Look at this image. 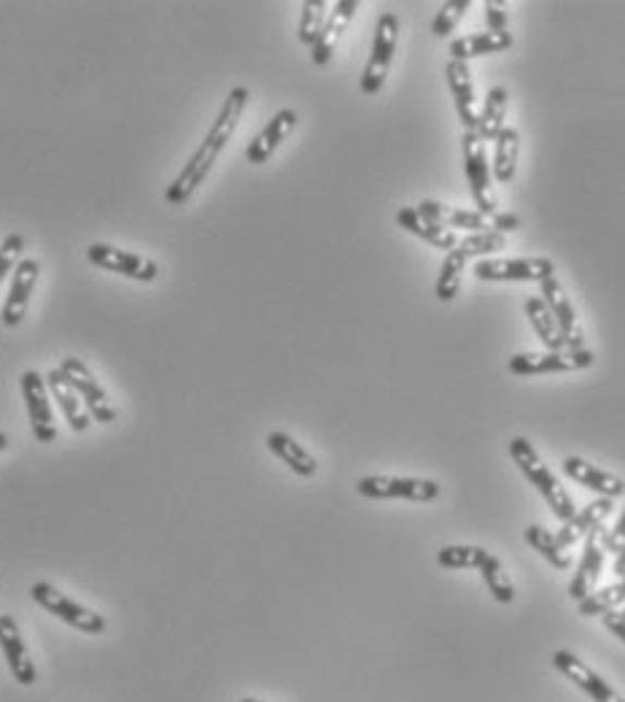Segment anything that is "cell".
Segmentation results:
<instances>
[{
    "label": "cell",
    "mask_w": 625,
    "mask_h": 702,
    "mask_svg": "<svg viewBox=\"0 0 625 702\" xmlns=\"http://www.w3.org/2000/svg\"><path fill=\"white\" fill-rule=\"evenodd\" d=\"M510 457H513V462L518 465L520 473L531 481L534 489L544 497V503L553 508L555 519L569 522L574 513H577V506H574L569 492H566L564 486H561V481L555 479L553 470L544 465V460L539 457V451L534 449L531 440L523 438V435L510 440Z\"/></svg>",
    "instance_id": "1"
},
{
    "label": "cell",
    "mask_w": 625,
    "mask_h": 702,
    "mask_svg": "<svg viewBox=\"0 0 625 702\" xmlns=\"http://www.w3.org/2000/svg\"><path fill=\"white\" fill-rule=\"evenodd\" d=\"M462 152H464V168H467L471 201H475L477 206L475 211L482 214L486 219L493 217V214H499V206H497V195H493L491 162H488L486 141H482L477 133H467V130H464Z\"/></svg>",
    "instance_id": "2"
},
{
    "label": "cell",
    "mask_w": 625,
    "mask_h": 702,
    "mask_svg": "<svg viewBox=\"0 0 625 702\" xmlns=\"http://www.w3.org/2000/svg\"><path fill=\"white\" fill-rule=\"evenodd\" d=\"M396 41H400V16L385 11V14L378 16V25H375V41L372 52H369L367 68L361 73V93L365 95H378L383 89L385 76H389L391 60H394Z\"/></svg>",
    "instance_id": "3"
},
{
    "label": "cell",
    "mask_w": 625,
    "mask_h": 702,
    "mask_svg": "<svg viewBox=\"0 0 625 702\" xmlns=\"http://www.w3.org/2000/svg\"><path fill=\"white\" fill-rule=\"evenodd\" d=\"M30 597L36 600L44 610H49V614L57 616V619L65 621L68 627H73V630L87 632V636H103L106 632L108 625H106L103 616L95 614V610H89V608H84L82 603L71 600L68 594H62L60 589L47 584V581H38V584H33Z\"/></svg>",
    "instance_id": "4"
},
{
    "label": "cell",
    "mask_w": 625,
    "mask_h": 702,
    "mask_svg": "<svg viewBox=\"0 0 625 702\" xmlns=\"http://www.w3.org/2000/svg\"><path fill=\"white\" fill-rule=\"evenodd\" d=\"M356 492L369 500H410L431 503L440 497L442 486L431 479H405V475H365Z\"/></svg>",
    "instance_id": "5"
},
{
    "label": "cell",
    "mask_w": 625,
    "mask_h": 702,
    "mask_svg": "<svg viewBox=\"0 0 625 702\" xmlns=\"http://www.w3.org/2000/svg\"><path fill=\"white\" fill-rule=\"evenodd\" d=\"M471 274L480 281H544L555 276V265L548 257H486L477 259Z\"/></svg>",
    "instance_id": "6"
},
{
    "label": "cell",
    "mask_w": 625,
    "mask_h": 702,
    "mask_svg": "<svg viewBox=\"0 0 625 702\" xmlns=\"http://www.w3.org/2000/svg\"><path fill=\"white\" fill-rule=\"evenodd\" d=\"M596 362L593 351L583 349H564V351H542V354H515L510 356V373L515 376H539V373H572L585 371Z\"/></svg>",
    "instance_id": "7"
},
{
    "label": "cell",
    "mask_w": 625,
    "mask_h": 702,
    "mask_svg": "<svg viewBox=\"0 0 625 702\" xmlns=\"http://www.w3.org/2000/svg\"><path fill=\"white\" fill-rule=\"evenodd\" d=\"M60 371H62V376L71 382V387L76 389L78 398H82V403H84V409L89 411V416H93L95 422L111 424L113 419H117V409H113L111 400H108L106 389L100 387L98 378L93 376V371H89V367L84 365L78 356H65V360L60 362Z\"/></svg>",
    "instance_id": "8"
},
{
    "label": "cell",
    "mask_w": 625,
    "mask_h": 702,
    "mask_svg": "<svg viewBox=\"0 0 625 702\" xmlns=\"http://www.w3.org/2000/svg\"><path fill=\"white\" fill-rule=\"evenodd\" d=\"M22 398H25L27 416H30L33 438L38 444H54L57 427H54V413H52V395H49L47 378L38 371L22 373Z\"/></svg>",
    "instance_id": "9"
},
{
    "label": "cell",
    "mask_w": 625,
    "mask_h": 702,
    "mask_svg": "<svg viewBox=\"0 0 625 702\" xmlns=\"http://www.w3.org/2000/svg\"><path fill=\"white\" fill-rule=\"evenodd\" d=\"M87 259L98 268L111 270V274L127 276L135 281H155L159 276V268L155 259L144 257V254L124 252V249L108 246V243H93L87 249Z\"/></svg>",
    "instance_id": "10"
},
{
    "label": "cell",
    "mask_w": 625,
    "mask_h": 702,
    "mask_svg": "<svg viewBox=\"0 0 625 702\" xmlns=\"http://www.w3.org/2000/svg\"><path fill=\"white\" fill-rule=\"evenodd\" d=\"M539 298L544 300V305L550 308V314L559 322L561 338H564L566 349H583L585 347V332L579 325V316L574 311L569 294H566L564 285L559 281V276H548L544 281H539Z\"/></svg>",
    "instance_id": "11"
},
{
    "label": "cell",
    "mask_w": 625,
    "mask_h": 702,
    "mask_svg": "<svg viewBox=\"0 0 625 702\" xmlns=\"http://www.w3.org/2000/svg\"><path fill=\"white\" fill-rule=\"evenodd\" d=\"M553 667L561 673V676L569 678L574 687L583 689V692L588 694V698L593 702H625L621 694H617L615 689H612L610 683L599 676V673L590 670V667L585 665L583 659H577L572 651H564V649L555 651Z\"/></svg>",
    "instance_id": "12"
},
{
    "label": "cell",
    "mask_w": 625,
    "mask_h": 702,
    "mask_svg": "<svg viewBox=\"0 0 625 702\" xmlns=\"http://www.w3.org/2000/svg\"><path fill=\"white\" fill-rule=\"evenodd\" d=\"M38 274H41V265L33 257H22V263L16 265L14 279H11V292L5 298L3 311H0V319H3L5 327H20L22 319L27 314V305H30L33 290H36Z\"/></svg>",
    "instance_id": "13"
},
{
    "label": "cell",
    "mask_w": 625,
    "mask_h": 702,
    "mask_svg": "<svg viewBox=\"0 0 625 702\" xmlns=\"http://www.w3.org/2000/svg\"><path fill=\"white\" fill-rule=\"evenodd\" d=\"M0 651L5 656V665H9L11 676L16 678V683L22 687H33L38 678L36 665H33L30 654H27V645L22 641V632L16 627L14 616L0 614Z\"/></svg>",
    "instance_id": "14"
},
{
    "label": "cell",
    "mask_w": 625,
    "mask_h": 702,
    "mask_svg": "<svg viewBox=\"0 0 625 702\" xmlns=\"http://www.w3.org/2000/svg\"><path fill=\"white\" fill-rule=\"evenodd\" d=\"M604 546H601V526H596L588 537H585V552L583 559L577 565V573H574L569 584V597L574 603L585 600L588 594L596 592V584L601 579V568H604Z\"/></svg>",
    "instance_id": "15"
},
{
    "label": "cell",
    "mask_w": 625,
    "mask_h": 702,
    "mask_svg": "<svg viewBox=\"0 0 625 702\" xmlns=\"http://www.w3.org/2000/svg\"><path fill=\"white\" fill-rule=\"evenodd\" d=\"M297 111L292 109H281L270 122L265 124V130L246 146V160L252 166H265L272 155H275L278 146L292 135V130L297 128Z\"/></svg>",
    "instance_id": "16"
},
{
    "label": "cell",
    "mask_w": 625,
    "mask_h": 702,
    "mask_svg": "<svg viewBox=\"0 0 625 702\" xmlns=\"http://www.w3.org/2000/svg\"><path fill=\"white\" fill-rule=\"evenodd\" d=\"M445 78H448V87H451L453 104H456V114H458V119H462L464 130H467V133H475L477 98H475V84H471L469 62H458V60L448 62Z\"/></svg>",
    "instance_id": "17"
},
{
    "label": "cell",
    "mask_w": 625,
    "mask_h": 702,
    "mask_svg": "<svg viewBox=\"0 0 625 702\" xmlns=\"http://www.w3.org/2000/svg\"><path fill=\"white\" fill-rule=\"evenodd\" d=\"M356 9H359V0H338V3L332 5L327 25H323L321 38H318L316 47H312V62H316V65H327V62L332 60L340 38H343V33L348 31L351 20L356 16Z\"/></svg>",
    "instance_id": "18"
},
{
    "label": "cell",
    "mask_w": 625,
    "mask_h": 702,
    "mask_svg": "<svg viewBox=\"0 0 625 702\" xmlns=\"http://www.w3.org/2000/svg\"><path fill=\"white\" fill-rule=\"evenodd\" d=\"M561 468H564V473L569 475L572 481H577V484L599 492L601 497H610V500H615V497L625 495L623 479H617L615 473H606V470L590 465V462L583 460V457H566V460L561 462Z\"/></svg>",
    "instance_id": "19"
},
{
    "label": "cell",
    "mask_w": 625,
    "mask_h": 702,
    "mask_svg": "<svg viewBox=\"0 0 625 702\" xmlns=\"http://www.w3.org/2000/svg\"><path fill=\"white\" fill-rule=\"evenodd\" d=\"M47 387H49V395H52L54 403L60 406V411H62V416H65V422L71 424L73 433H84V429L89 427V422H93V416H89V411L84 409L82 398H78L76 389L71 387V382H68V378L62 376L60 367L49 371Z\"/></svg>",
    "instance_id": "20"
},
{
    "label": "cell",
    "mask_w": 625,
    "mask_h": 702,
    "mask_svg": "<svg viewBox=\"0 0 625 702\" xmlns=\"http://www.w3.org/2000/svg\"><path fill=\"white\" fill-rule=\"evenodd\" d=\"M612 500L610 497H599V500L588 503V506L583 508V511H577L569 522L561 524V530L555 532V541L561 543L564 548L574 546V543H579L583 537H588L590 532L596 530V526L604 524V519L612 513Z\"/></svg>",
    "instance_id": "21"
},
{
    "label": "cell",
    "mask_w": 625,
    "mask_h": 702,
    "mask_svg": "<svg viewBox=\"0 0 625 702\" xmlns=\"http://www.w3.org/2000/svg\"><path fill=\"white\" fill-rule=\"evenodd\" d=\"M418 211L445 230L458 228V230H469V233H486V230H491L488 228V219L482 217V214L464 211V208H456V206H445V203L440 201H420Z\"/></svg>",
    "instance_id": "22"
},
{
    "label": "cell",
    "mask_w": 625,
    "mask_h": 702,
    "mask_svg": "<svg viewBox=\"0 0 625 702\" xmlns=\"http://www.w3.org/2000/svg\"><path fill=\"white\" fill-rule=\"evenodd\" d=\"M513 33H471V36L451 41V60L469 62L475 58H486V55H499L513 47Z\"/></svg>",
    "instance_id": "23"
},
{
    "label": "cell",
    "mask_w": 625,
    "mask_h": 702,
    "mask_svg": "<svg viewBox=\"0 0 625 702\" xmlns=\"http://www.w3.org/2000/svg\"><path fill=\"white\" fill-rule=\"evenodd\" d=\"M396 222H400L402 230H407V233H413L434 249H445V252H451V249L458 243L453 230H445L440 228V225H434L431 219H426L418 208H410V206L400 208V211H396Z\"/></svg>",
    "instance_id": "24"
},
{
    "label": "cell",
    "mask_w": 625,
    "mask_h": 702,
    "mask_svg": "<svg viewBox=\"0 0 625 702\" xmlns=\"http://www.w3.org/2000/svg\"><path fill=\"white\" fill-rule=\"evenodd\" d=\"M267 449H270L272 455H275L278 460H281L289 470H294L297 475H303V479H310V475H316L318 460L310 455L308 449H305L303 444H297V440H294L292 435L270 433V435H267Z\"/></svg>",
    "instance_id": "25"
},
{
    "label": "cell",
    "mask_w": 625,
    "mask_h": 702,
    "mask_svg": "<svg viewBox=\"0 0 625 702\" xmlns=\"http://www.w3.org/2000/svg\"><path fill=\"white\" fill-rule=\"evenodd\" d=\"M507 106H510V95L504 87H491L486 95V104H482V111L477 114V128L475 133L480 135L482 141H497L499 133H502L507 124Z\"/></svg>",
    "instance_id": "26"
},
{
    "label": "cell",
    "mask_w": 625,
    "mask_h": 702,
    "mask_svg": "<svg viewBox=\"0 0 625 702\" xmlns=\"http://www.w3.org/2000/svg\"><path fill=\"white\" fill-rule=\"evenodd\" d=\"M523 311H526L528 322H531L534 332H537V338L542 341L544 349L548 351H564L566 349L564 338H561V330H559V322H555V316L550 314V308L544 305L542 298H537V294L526 298Z\"/></svg>",
    "instance_id": "27"
},
{
    "label": "cell",
    "mask_w": 625,
    "mask_h": 702,
    "mask_svg": "<svg viewBox=\"0 0 625 702\" xmlns=\"http://www.w3.org/2000/svg\"><path fill=\"white\" fill-rule=\"evenodd\" d=\"M518 155H520V133L515 128H504L497 138V152H493L491 175L499 184H510L518 171Z\"/></svg>",
    "instance_id": "28"
},
{
    "label": "cell",
    "mask_w": 625,
    "mask_h": 702,
    "mask_svg": "<svg viewBox=\"0 0 625 702\" xmlns=\"http://www.w3.org/2000/svg\"><path fill=\"white\" fill-rule=\"evenodd\" d=\"M467 263H469V254L456 243V246L445 254V259H442L440 265V276H437V285H434L437 300H442V303L456 300L458 290H462V274L464 268H467Z\"/></svg>",
    "instance_id": "29"
},
{
    "label": "cell",
    "mask_w": 625,
    "mask_h": 702,
    "mask_svg": "<svg viewBox=\"0 0 625 702\" xmlns=\"http://www.w3.org/2000/svg\"><path fill=\"white\" fill-rule=\"evenodd\" d=\"M523 535H526L528 546H531L534 552L542 554V557L548 559L555 570L572 568V557L566 554V548L555 541L553 532H548L544 526H539V524H531V526H526V532H523Z\"/></svg>",
    "instance_id": "30"
},
{
    "label": "cell",
    "mask_w": 625,
    "mask_h": 702,
    "mask_svg": "<svg viewBox=\"0 0 625 702\" xmlns=\"http://www.w3.org/2000/svg\"><path fill=\"white\" fill-rule=\"evenodd\" d=\"M329 9H332V5H329L327 0H308V3H303V14H299L297 27L299 44H305V47L310 49L316 47V41L323 33V25H327L329 20Z\"/></svg>",
    "instance_id": "31"
},
{
    "label": "cell",
    "mask_w": 625,
    "mask_h": 702,
    "mask_svg": "<svg viewBox=\"0 0 625 702\" xmlns=\"http://www.w3.org/2000/svg\"><path fill=\"white\" fill-rule=\"evenodd\" d=\"M480 573H482V581H486L488 592H491V597L497 600V603L502 605H510L515 600V584L510 581L507 570H504L502 559L493 557V554H488L486 562L480 565Z\"/></svg>",
    "instance_id": "32"
},
{
    "label": "cell",
    "mask_w": 625,
    "mask_h": 702,
    "mask_svg": "<svg viewBox=\"0 0 625 702\" xmlns=\"http://www.w3.org/2000/svg\"><path fill=\"white\" fill-rule=\"evenodd\" d=\"M488 554L491 552L482 546H442L440 552H437V565L445 570H480V565L486 562Z\"/></svg>",
    "instance_id": "33"
},
{
    "label": "cell",
    "mask_w": 625,
    "mask_h": 702,
    "mask_svg": "<svg viewBox=\"0 0 625 702\" xmlns=\"http://www.w3.org/2000/svg\"><path fill=\"white\" fill-rule=\"evenodd\" d=\"M577 605L583 616H604L610 614V610L621 608V605H625V579L617 581V584L588 594V597L579 600Z\"/></svg>",
    "instance_id": "34"
},
{
    "label": "cell",
    "mask_w": 625,
    "mask_h": 702,
    "mask_svg": "<svg viewBox=\"0 0 625 702\" xmlns=\"http://www.w3.org/2000/svg\"><path fill=\"white\" fill-rule=\"evenodd\" d=\"M469 0H448V3L440 5V11H437L434 22H431V33H434V38H448L453 31L458 27V22L464 20V14L469 11Z\"/></svg>",
    "instance_id": "35"
},
{
    "label": "cell",
    "mask_w": 625,
    "mask_h": 702,
    "mask_svg": "<svg viewBox=\"0 0 625 702\" xmlns=\"http://www.w3.org/2000/svg\"><path fill=\"white\" fill-rule=\"evenodd\" d=\"M504 243H507L504 241V235L493 233V230H486V233H469L467 238H462V241H458V246L469 254V259L471 257L486 259V257H491V254L502 252Z\"/></svg>",
    "instance_id": "36"
},
{
    "label": "cell",
    "mask_w": 625,
    "mask_h": 702,
    "mask_svg": "<svg viewBox=\"0 0 625 702\" xmlns=\"http://www.w3.org/2000/svg\"><path fill=\"white\" fill-rule=\"evenodd\" d=\"M22 249H25V238L20 233H9L3 238V243H0V285L22 263Z\"/></svg>",
    "instance_id": "37"
},
{
    "label": "cell",
    "mask_w": 625,
    "mask_h": 702,
    "mask_svg": "<svg viewBox=\"0 0 625 702\" xmlns=\"http://www.w3.org/2000/svg\"><path fill=\"white\" fill-rule=\"evenodd\" d=\"M623 543H625V511L621 513V519H617V524L612 526V530H604V526H601V546H604V552L617 554Z\"/></svg>",
    "instance_id": "38"
},
{
    "label": "cell",
    "mask_w": 625,
    "mask_h": 702,
    "mask_svg": "<svg viewBox=\"0 0 625 702\" xmlns=\"http://www.w3.org/2000/svg\"><path fill=\"white\" fill-rule=\"evenodd\" d=\"M507 11H502V5L493 3V0H488L486 3V25H488V33H507Z\"/></svg>",
    "instance_id": "39"
},
{
    "label": "cell",
    "mask_w": 625,
    "mask_h": 702,
    "mask_svg": "<svg viewBox=\"0 0 625 702\" xmlns=\"http://www.w3.org/2000/svg\"><path fill=\"white\" fill-rule=\"evenodd\" d=\"M520 217L518 214H493L491 222H488V228L493 230V233L504 235V233H513V230H520Z\"/></svg>",
    "instance_id": "40"
},
{
    "label": "cell",
    "mask_w": 625,
    "mask_h": 702,
    "mask_svg": "<svg viewBox=\"0 0 625 702\" xmlns=\"http://www.w3.org/2000/svg\"><path fill=\"white\" fill-rule=\"evenodd\" d=\"M601 621H604V627L612 632V636L621 638V641L625 643V619L621 614H617V610H610V614H604V616H601Z\"/></svg>",
    "instance_id": "41"
},
{
    "label": "cell",
    "mask_w": 625,
    "mask_h": 702,
    "mask_svg": "<svg viewBox=\"0 0 625 702\" xmlns=\"http://www.w3.org/2000/svg\"><path fill=\"white\" fill-rule=\"evenodd\" d=\"M615 573L625 579V543L621 546V552H617V559H615Z\"/></svg>",
    "instance_id": "42"
},
{
    "label": "cell",
    "mask_w": 625,
    "mask_h": 702,
    "mask_svg": "<svg viewBox=\"0 0 625 702\" xmlns=\"http://www.w3.org/2000/svg\"><path fill=\"white\" fill-rule=\"evenodd\" d=\"M5 446H9V435L0 433V451H5Z\"/></svg>",
    "instance_id": "43"
},
{
    "label": "cell",
    "mask_w": 625,
    "mask_h": 702,
    "mask_svg": "<svg viewBox=\"0 0 625 702\" xmlns=\"http://www.w3.org/2000/svg\"><path fill=\"white\" fill-rule=\"evenodd\" d=\"M241 702H265V700H254V698H246V700H241Z\"/></svg>",
    "instance_id": "44"
},
{
    "label": "cell",
    "mask_w": 625,
    "mask_h": 702,
    "mask_svg": "<svg viewBox=\"0 0 625 702\" xmlns=\"http://www.w3.org/2000/svg\"><path fill=\"white\" fill-rule=\"evenodd\" d=\"M621 616H623V619H625V608H623V610H621Z\"/></svg>",
    "instance_id": "45"
}]
</instances>
